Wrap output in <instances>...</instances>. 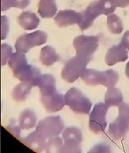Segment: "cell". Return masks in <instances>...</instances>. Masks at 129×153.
<instances>
[{
  "mask_svg": "<svg viewBox=\"0 0 129 153\" xmlns=\"http://www.w3.org/2000/svg\"><path fill=\"white\" fill-rule=\"evenodd\" d=\"M24 142L35 152H42L44 151L45 143L46 141L43 140L37 134L36 132H32L30 134H28L27 137L24 138Z\"/></svg>",
  "mask_w": 129,
  "mask_h": 153,
  "instance_id": "21",
  "label": "cell"
},
{
  "mask_svg": "<svg viewBox=\"0 0 129 153\" xmlns=\"http://www.w3.org/2000/svg\"><path fill=\"white\" fill-rule=\"evenodd\" d=\"M64 128L63 120L60 116H49L42 120L35 131L44 141L59 136Z\"/></svg>",
  "mask_w": 129,
  "mask_h": 153,
  "instance_id": "2",
  "label": "cell"
},
{
  "mask_svg": "<svg viewBox=\"0 0 129 153\" xmlns=\"http://www.w3.org/2000/svg\"><path fill=\"white\" fill-rule=\"evenodd\" d=\"M111 150H110V147L105 144V143H98L96 144V146H94L88 152H110Z\"/></svg>",
  "mask_w": 129,
  "mask_h": 153,
  "instance_id": "30",
  "label": "cell"
},
{
  "mask_svg": "<svg viewBox=\"0 0 129 153\" xmlns=\"http://www.w3.org/2000/svg\"><path fill=\"white\" fill-rule=\"evenodd\" d=\"M41 102L45 110L51 113L62 110L65 105L64 96L59 93L57 88L41 93Z\"/></svg>",
  "mask_w": 129,
  "mask_h": 153,
  "instance_id": "9",
  "label": "cell"
},
{
  "mask_svg": "<svg viewBox=\"0 0 129 153\" xmlns=\"http://www.w3.org/2000/svg\"><path fill=\"white\" fill-rule=\"evenodd\" d=\"M105 102L109 107L119 106L123 102V95L120 89L117 88H108L105 95Z\"/></svg>",
  "mask_w": 129,
  "mask_h": 153,
  "instance_id": "20",
  "label": "cell"
},
{
  "mask_svg": "<svg viewBox=\"0 0 129 153\" xmlns=\"http://www.w3.org/2000/svg\"><path fill=\"white\" fill-rule=\"evenodd\" d=\"M128 58V49L122 44L111 46L105 54V63L108 66H113L119 62H124Z\"/></svg>",
  "mask_w": 129,
  "mask_h": 153,
  "instance_id": "12",
  "label": "cell"
},
{
  "mask_svg": "<svg viewBox=\"0 0 129 153\" xmlns=\"http://www.w3.org/2000/svg\"><path fill=\"white\" fill-rule=\"evenodd\" d=\"M13 49L7 44H1V66H4L13 56Z\"/></svg>",
  "mask_w": 129,
  "mask_h": 153,
  "instance_id": "28",
  "label": "cell"
},
{
  "mask_svg": "<svg viewBox=\"0 0 129 153\" xmlns=\"http://www.w3.org/2000/svg\"><path fill=\"white\" fill-rule=\"evenodd\" d=\"M99 15H101V13L97 6V0L92 1L88 4L86 10L79 13V19L77 22V25L82 31H84L92 26L94 21Z\"/></svg>",
  "mask_w": 129,
  "mask_h": 153,
  "instance_id": "10",
  "label": "cell"
},
{
  "mask_svg": "<svg viewBox=\"0 0 129 153\" xmlns=\"http://www.w3.org/2000/svg\"><path fill=\"white\" fill-rule=\"evenodd\" d=\"M117 1V5L118 7L121 8H126L129 5V0H116Z\"/></svg>",
  "mask_w": 129,
  "mask_h": 153,
  "instance_id": "32",
  "label": "cell"
},
{
  "mask_svg": "<svg viewBox=\"0 0 129 153\" xmlns=\"http://www.w3.org/2000/svg\"><path fill=\"white\" fill-rule=\"evenodd\" d=\"M64 144L62 139L59 136H55L47 140L44 147V152L47 153H60L62 152Z\"/></svg>",
  "mask_w": 129,
  "mask_h": 153,
  "instance_id": "24",
  "label": "cell"
},
{
  "mask_svg": "<svg viewBox=\"0 0 129 153\" xmlns=\"http://www.w3.org/2000/svg\"><path fill=\"white\" fill-rule=\"evenodd\" d=\"M47 34L41 30H37L30 34H24L16 40L15 49L18 51L27 53L33 47L45 44L47 42Z\"/></svg>",
  "mask_w": 129,
  "mask_h": 153,
  "instance_id": "7",
  "label": "cell"
},
{
  "mask_svg": "<svg viewBox=\"0 0 129 153\" xmlns=\"http://www.w3.org/2000/svg\"><path fill=\"white\" fill-rule=\"evenodd\" d=\"M33 85L29 82H22L20 84L13 88L12 91V97L16 102H24L31 92Z\"/></svg>",
  "mask_w": 129,
  "mask_h": 153,
  "instance_id": "19",
  "label": "cell"
},
{
  "mask_svg": "<svg viewBox=\"0 0 129 153\" xmlns=\"http://www.w3.org/2000/svg\"><path fill=\"white\" fill-rule=\"evenodd\" d=\"M26 65H27V60L25 53L18 51L15 53H13L11 59L8 60V66L12 69L13 73L22 69Z\"/></svg>",
  "mask_w": 129,
  "mask_h": 153,
  "instance_id": "22",
  "label": "cell"
},
{
  "mask_svg": "<svg viewBox=\"0 0 129 153\" xmlns=\"http://www.w3.org/2000/svg\"><path fill=\"white\" fill-rule=\"evenodd\" d=\"M121 44H123L128 50H129V30L124 34L122 40H121Z\"/></svg>",
  "mask_w": 129,
  "mask_h": 153,
  "instance_id": "31",
  "label": "cell"
},
{
  "mask_svg": "<svg viewBox=\"0 0 129 153\" xmlns=\"http://www.w3.org/2000/svg\"><path fill=\"white\" fill-rule=\"evenodd\" d=\"M9 32V20L5 16H1V40H4Z\"/></svg>",
  "mask_w": 129,
  "mask_h": 153,
  "instance_id": "29",
  "label": "cell"
},
{
  "mask_svg": "<svg viewBox=\"0 0 129 153\" xmlns=\"http://www.w3.org/2000/svg\"><path fill=\"white\" fill-rule=\"evenodd\" d=\"M129 130V105L121 103L119 105V116L110 124L108 134L113 141L123 139Z\"/></svg>",
  "mask_w": 129,
  "mask_h": 153,
  "instance_id": "1",
  "label": "cell"
},
{
  "mask_svg": "<svg viewBox=\"0 0 129 153\" xmlns=\"http://www.w3.org/2000/svg\"><path fill=\"white\" fill-rule=\"evenodd\" d=\"M65 105L75 113L88 114L91 107V101L76 88H70L64 95Z\"/></svg>",
  "mask_w": 129,
  "mask_h": 153,
  "instance_id": "3",
  "label": "cell"
},
{
  "mask_svg": "<svg viewBox=\"0 0 129 153\" xmlns=\"http://www.w3.org/2000/svg\"><path fill=\"white\" fill-rule=\"evenodd\" d=\"M30 4V0H1V11H6L12 7L25 9Z\"/></svg>",
  "mask_w": 129,
  "mask_h": 153,
  "instance_id": "27",
  "label": "cell"
},
{
  "mask_svg": "<svg viewBox=\"0 0 129 153\" xmlns=\"http://www.w3.org/2000/svg\"><path fill=\"white\" fill-rule=\"evenodd\" d=\"M73 44L75 49L76 56L90 61L93 54L98 48L99 40L97 36L82 35L74 38Z\"/></svg>",
  "mask_w": 129,
  "mask_h": 153,
  "instance_id": "5",
  "label": "cell"
},
{
  "mask_svg": "<svg viewBox=\"0 0 129 153\" xmlns=\"http://www.w3.org/2000/svg\"><path fill=\"white\" fill-rule=\"evenodd\" d=\"M119 74L112 69L103 71V82L102 85L105 87L111 88L114 87L119 82Z\"/></svg>",
  "mask_w": 129,
  "mask_h": 153,
  "instance_id": "25",
  "label": "cell"
},
{
  "mask_svg": "<svg viewBox=\"0 0 129 153\" xmlns=\"http://www.w3.org/2000/svg\"><path fill=\"white\" fill-rule=\"evenodd\" d=\"M88 62V60L78 56L66 60L61 71L62 79L68 83L74 82L79 77L82 75L87 69V65Z\"/></svg>",
  "mask_w": 129,
  "mask_h": 153,
  "instance_id": "4",
  "label": "cell"
},
{
  "mask_svg": "<svg viewBox=\"0 0 129 153\" xmlns=\"http://www.w3.org/2000/svg\"><path fill=\"white\" fill-rule=\"evenodd\" d=\"M126 75H127V77L129 79V62L127 64V66H126Z\"/></svg>",
  "mask_w": 129,
  "mask_h": 153,
  "instance_id": "33",
  "label": "cell"
},
{
  "mask_svg": "<svg viewBox=\"0 0 129 153\" xmlns=\"http://www.w3.org/2000/svg\"><path fill=\"white\" fill-rule=\"evenodd\" d=\"M109 109L106 104L99 103L96 104L94 106V109L92 110L90 115H89V122H88V128L90 131L94 133L95 134H103L106 127V115Z\"/></svg>",
  "mask_w": 129,
  "mask_h": 153,
  "instance_id": "6",
  "label": "cell"
},
{
  "mask_svg": "<svg viewBox=\"0 0 129 153\" xmlns=\"http://www.w3.org/2000/svg\"><path fill=\"white\" fill-rule=\"evenodd\" d=\"M97 6L101 14L110 15L118 7L116 0H97Z\"/></svg>",
  "mask_w": 129,
  "mask_h": 153,
  "instance_id": "26",
  "label": "cell"
},
{
  "mask_svg": "<svg viewBox=\"0 0 129 153\" xmlns=\"http://www.w3.org/2000/svg\"><path fill=\"white\" fill-rule=\"evenodd\" d=\"M17 22L23 29L31 30V29H36L39 26L40 20L36 13L30 11H26L19 15Z\"/></svg>",
  "mask_w": 129,
  "mask_h": 153,
  "instance_id": "14",
  "label": "cell"
},
{
  "mask_svg": "<svg viewBox=\"0 0 129 153\" xmlns=\"http://www.w3.org/2000/svg\"><path fill=\"white\" fill-rule=\"evenodd\" d=\"M107 27L109 31L114 35H119L123 31V22L116 14H110L107 18Z\"/></svg>",
  "mask_w": 129,
  "mask_h": 153,
  "instance_id": "23",
  "label": "cell"
},
{
  "mask_svg": "<svg viewBox=\"0 0 129 153\" xmlns=\"http://www.w3.org/2000/svg\"><path fill=\"white\" fill-rule=\"evenodd\" d=\"M36 124V115L30 109L24 110L19 118V128L27 130L35 128Z\"/></svg>",
  "mask_w": 129,
  "mask_h": 153,
  "instance_id": "17",
  "label": "cell"
},
{
  "mask_svg": "<svg viewBox=\"0 0 129 153\" xmlns=\"http://www.w3.org/2000/svg\"><path fill=\"white\" fill-rule=\"evenodd\" d=\"M58 11L55 0H40L38 3V13L42 18H52Z\"/></svg>",
  "mask_w": 129,
  "mask_h": 153,
  "instance_id": "16",
  "label": "cell"
},
{
  "mask_svg": "<svg viewBox=\"0 0 129 153\" xmlns=\"http://www.w3.org/2000/svg\"><path fill=\"white\" fill-rule=\"evenodd\" d=\"M13 76L19 79L21 82H29L33 85V87H37L38 82L42 77L41 71L39 68L32 65H26L22 69L13 72Z\"/></svg>",
  "mask_w": 129,
  "mask_h": 153,
  "instance_id": "11",
  "label": "cell"
},
{
  "mask_svg": "<svg viewBox=\"0 0 129 153\" xmlns=\"http://www.w3.org/2000/svg\"><path fill=\"white\" fill-rule=\"evenodd\" d=\"M64 147L62 152L79 153L82 152V133L76 127H68L63 132Z\"/></svg>",
  "mask_w": 129,
  "mask_h": 153,
  "instance_id": "8",
  "label": "cell"
},
{
  "mask_svg": "<svg viewBox=\"0 0 129 153\" xmlns=\"http://www.w3.org/2000/svg\"><path fill=\"white\" fill-rule=\"evenodd\" d=\"M81 77L87 85L96 87L97 85H102L103 72L95 69H86Z\"/></svg>",
  "mask_w": 129,
  "mask_h": 153,
  "instance_id": "18",
  "label": "cell"
},
{
  "mask_svg": "<svg viewBox=\"0 0 129 153\" xmlns=\"http://www.w3.org/2000/svg\"><path fill=\"white\" fill-rule=\"evenodd\" d=\"M79 19V13L73 10H62L55 16L54 22L59 27H66L77 24Z\"/></svg>",
  "mask_w": 129,
  "mask_h": 153,
  "instance_id": "13",
  "label": "cell"
},
{
  "mask_svg": "<svg viewBox=\"0 0 129 153\" xmlns=\"http://www.w3.org/2000/svg\"><path fill=\"white\" fill-rule=\"evenodd\" d=\"M59 60V56L56 52L55 49L50 45L44 46L40 52V61L46 66H53L57 61Z\"/></svg>",
  "mask_w": 129,
  "mask_h": 153,
  "instance_id": "15",
  "label": "cell"
}]
</instances>
